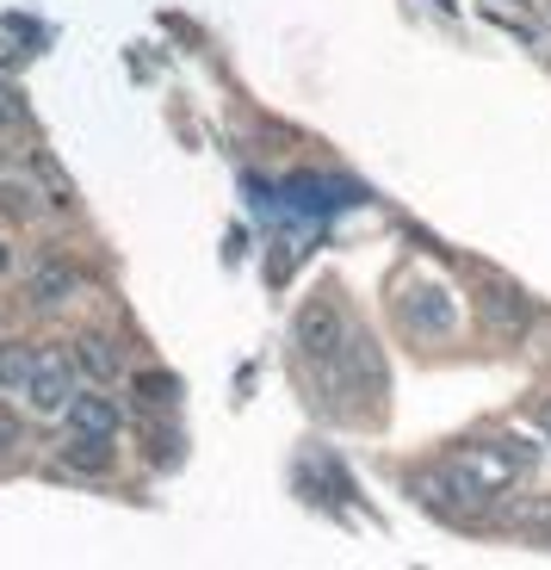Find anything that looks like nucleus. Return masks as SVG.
Returning <instances> with one entry per match:
<instances>
[{"label":"nucleus","instance_id":"nucleus-1","mask_svg":"<svg viewBox=\"0 0 551 570\" xmlns=\"http://www.w3.org/2000/svg\"><path fill=\"white\" fill-rule=\"evenodd\" d=\"M521 471H527V446H514V441L459 446V453L446 459V484H453V497H459V514L478 509V502H495L502 490H514Z\"/></svg>","mask_w":551,"mask_h":570},{"label":"nucleus","instance_id":"nucleus-2","mask_svg":"<svg viewBox=\"0 0 551 570\" xmlns=\"http://www.w3.org/2000/svg\"><path fill=\"white\" fill-rule=\"evenodd\" d=\"M75 379H81V366H75V354H62V347H38V366H31V385L19 391L26 397L31 415H62L75 397Z\"/></svg>","mask_w":551,"mask_h":570},{"label":"nucleus","instance_id":"nucleus-3","mask_svg":"<svg viewBox=\"0 0 551 570\" xmlns=\"http://www.w3.org/2000/svg\"><path fill=\"white\" fill-rule=\"evenodd\" d=\"M292 342H297L304 360H335L341 347H347V316H341V304L335 298H311L292 323Z\"/></svg>","mask_w":551,"mask_h":570},{"label":"nucleus","instance_id":"nucleus-4","mask_svg":"<svg viewBox=\"0 0 551 570\" xmlns=\"http://www.w3.org/2000/svg\"><path fill=\"white\" fill-rule=\"evenodd\" d=\"M62 422H69V434H94V441H118V403L106 397V391H75L69 397V410H62Z\"/></svg>","mask_w":551,"mask_h":570},{"label":"nucleus","instance_id":"nucleus-5","mask_svg":"<svg viewBox=\"0 0 551 570\" xmlns=\"http://www.w3.org/2000/svg\"><path fill=\"white\" fill-rule=\"evenodd\" d=\"M75 285H81V273L69 261H38V273L26 279V304L31 311H57V304L75 298Z\"/></svg>","mask_w":551,"mask_h":570},{"label":"nucleus","instance_id":"nucleus-6","mask_svg":"<svg viewBox=\"0 0 551 570\" xmlns=\"http://www.w3.org/2000/svg\"><path fill=\"white\" fill-rule=\"evenodd\" d=\"M483 323H490L502 342H521L527 328H533V311H527L521 292H509V285H490V292H483Z\"/></svg>","mask_w":551,"mask_h":570},{"label":"nucleus","instance_id":"nucleus-7","mask_svg":"<svg viewBox=\"0 0 551 570\" xmlns=\"http://www.w3.org/2000/svg\"><path fill=\"white\" fill-rule=\"evenodd\" d=\"M75 366H81L87 385H112L118 372H125V354H118L112 335H81L75 342Z\"/></svg>","mask_w":551,"mask_h":570},{"label":"nucleus","instance_id":"nucleus-8","mask_svg":"<svg viewBox=\"0 0 551 570\" xmlns=\"http://www.w3.org/2000/svg\"><path fill=\"white\" fill-rule=\"evenodd\" d=\"M57 471H69V478H106V471H112V441L75 434V441L57 453Z\"/></svg>","mask_w":551,"mask_h":570},{"label":"nucleus","instance_id":"nucleus-9","mask_svg":"<svg viewBox=\"0 0 551 570\" xmlns=\"http://www.w3.org/2000/svg\"><path fill=\"white\" fill-rule=\"evenodd\" d=\"M403 311H410V323L422 328V335H440V328L453 323V304H446L440 285H415L410 298H403Z\"/></svg>","mask_w":551,"mask_h":570},{"label":"nucleus","instance_id":"nucleus-10","mask_svg":"<svg viewBox=\"0 0 551 570\" xmlns=\"http://www.w3.org/2000/svg\"><path fill=\"white\" fill-rule=\"evenodd\" d=\"M31 366H38V347L31 342H0V391H26Z\"/></svg>","mask_w":551,"mask_h":570},{"label":"nucleus","instance_id":"nucleus-11","mask_svg":"<svg viewBox=\"0 0 551 570\" xmlns=\"http://www.w3.org/2000/svg\"><path fill=\"white\" fill-rule=\"evenodd\" d=\"M31 174H38V180L50 186V205H57V212H69V205H75V186H69V174H62L57 161L43 156V149L31 156Z\"/></svg>","mask_w":551,"mask_h":570},{"label":"nucleus","instance_id":"nucleus-12","mask_svg":"<svg viewBox=\"0 0 551 570\" xmlns=\"http://www.w3.org/2000/svg\"><path fill=\"white\" fill-rule=\"evenodd\" d=\"M0 212L13 217V224H31V217H38V199H31V186L0 180Z\"/></svg>","mask_w":551,"mask_h":570},{"label":"nucleus","instance_id":"nucleus-13","mask_svg":"<svg viewBox=\"0 0 551 570\" xmlns=\"http://www.w3.org/2000/svg\"><path fill=\"white\" fill-rule=\"evenodd\" d=\"M174 391H180V385H174L168 372H149V379H142V397H149V403H174Z\"/></svg>","mask_w":551,"mask_h":570},{"label":"nucleus","instance_id":"nucleus-14","mask_svg":"<svg viewBox=\"0 0 551 570\" xmlns=\"http://www.w3.org/2000/svg\"><path fill=\"white\" fill-rule=\"evenodd\" d=\"M13 69H19V50L7 38H0V75H7V81H13Z\"/></svg>","mask_w":551,"mask_h":570},{"label":"nucleus","instance_id":"nucleus-15","mask_svg":"<svg viewBox=\"0 0 551 570\" xmlns=\"http://www.w3.org/2000/svg\"><path fill=\"white\" fill-rule=\"evenodd\" d=\"M19 434H13V422H7V415H0V446H13Z\"/></svg>","mask_w":551,"mask_h":570},{"label":"nucleus","instance_id":"nucleus-16","mask_svg":"<svg viewBox=\"0 0 551 570\" xmlns=\"http://www.w3.org/2000/svg\"><path fill=\"white\" fill-rule=\"evenodd\" d=\"M539 428H545V441H551V403H545V410H539Z\"/></svg>","mask_w":551,"mask_h":570},{"label":"nucleus","instance_id":"nucleus-17","mask_svg":"<svg viewBox=\"0 0 551 570\" xmlns=\"http://www.w3.org/2000/svg\"><path fill=\"white\" fill-rule=\"evenodd\" d=\"M7 267H13V248H7V243H0V273H7Z\"/></svg>","mask_w":551,"mask_h":570}]
</instances>
